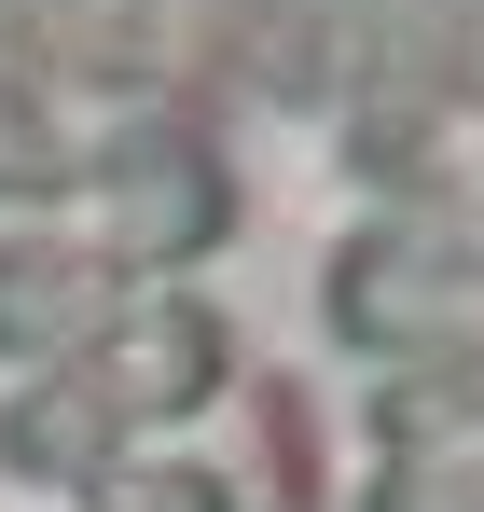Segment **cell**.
Listing matches in <instances>:
<instances>
[{"instance_id": "cell-1", "label": "cell", "mask_w": 484, "mask_h": 512, "mask_svg": "<svg viewBox=\"0 0 484 512\" xmlns=\"http://www.w3.org/2000/svg\"><path fill=\"white\" fill-rule=\"evenodd\" d=\"M208 374H222V333H208L194 305H153L139 333L97 360V388H111V402H194Z\"/></svg>"}, {"instance_id": "cell-2", "label": "cell", "mask_w": 484, "mask_h": 512, "mask_svg": "<svg viewBox=\"0 0 484 512\" xmlns=\"http://www.w3.org/2000/svg\"><path fill=\"white\" fill-rule=\"evenodd\" d=\"M111 416H125V402H111L97 374H56V388H28V402L0 416V457H14V471H97Z\"/></svg>"}, {"instance_id": "cell-3", "label": "cell", "mask_w": 484, "mask_h": 512, "mask_svg": "<svg viewBox=\"0 0 484 512\" xmlns=\"http://www.w3.org/2000/svg\"><path fill=\"white\" fill-rule=\"evenodd\" d=\"M111 512H222V485H194V471H125Z\"/></svg>"}]
</instances>
